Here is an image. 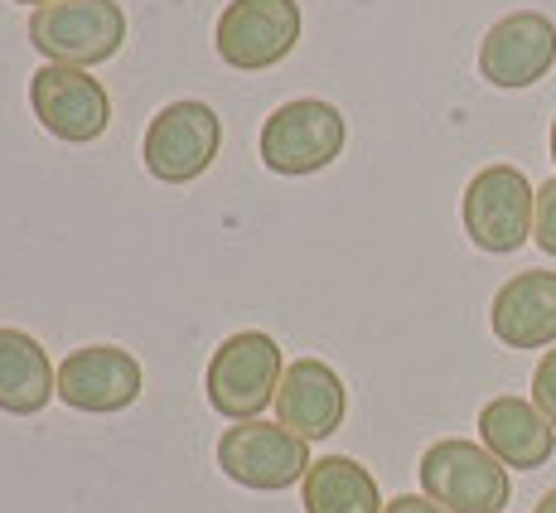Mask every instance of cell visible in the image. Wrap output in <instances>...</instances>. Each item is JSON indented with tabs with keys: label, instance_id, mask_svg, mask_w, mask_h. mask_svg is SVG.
Here are the masks:
<instances>
[{
	"label": "cell",
	"instance_id": "1",
	"mask_svg": "<svg viewBox=\"0 0 556 513\" xmlns=\"http://www.w3.org/2000/svg\"><path fill=\"white\" fill-rule=\"evenodd\" d=\"M281 345L262 329H238L213 349L208 368H203V392L208 408L223 422H256L266 408H276V388H281Z\"/></svg>",
	"mask_w": 556,
	"mask_h": 513
},
{
	"label": "cell",
	"instance_id": "2",
	"mask_svg": "<svg viewBox=\"0 0 556 513\" xmlns=\"http://www.w3.org/2000/svg\"><path fill=\"white\" fill-rule=\"evenodd\" d=\"M344 141H349V122L334 102L295 98V102H281L262 122V146L256 151H262V165L271 175L301 179L334 165L344 155Z\"/></svg>",
	"mask_w": 556,
	"mask_h": 513
},
{
	"label": "cell",
	"instance_id": "3",
	"mask_svg": "<svg viewBox=\"0 0 556 513\" xmlns=\"http://www.w3.org/2000/svg\"><path fill=\"white\" fill-rule=\"evenodd\" d=\"M29 45L49 63L98 68L126 45V10L116 0H53L29 10Z\"/></svg>",
	"mask_w": 556,
	"mask_h": 513
},
{
	"label": "cell",
	"instance_id": "4",
	"mask_svg": "<svg viewBox=\"0 0 556 513\" xmlns=\"http://www.w3.org/2000/svg\"><path fill=\"white\" fill-rule=\"evenodd\" d=\"M416 475H421V495L451 513H504L513 499L508 465L459 436L426 446Z\"/></svg>",
	"mask_w": 556,
	"mask_h": 513
},
{
	"label": "cell",
	"instance_id": "5",
	"mask_svg": "<svg viewBox=\"0 0 556 513\" xmlns=\"http://www.w3.org/2000/svg\"><path fill=\"white\" fill-rule=\"evenodd\" d=\"M532 209H538V189L518 165H484L465 185L459 223L479 252L508 256L532 238Z\"/></svg>",
	"mask_w": 556,
	"mask_h": 513
},
{
	"label": "cell",
	"instance_id": "6",
	"mask_svg": "<svg viewBox=\"0 0 556 513\" xmlns=\"http://www.w3.org/2000/svg\"><path fill=\"white\" fill-rule=\"evenodd\" d=\"M218 470L242 489L256 495H281V489L301 485L309 475V441H301L295 431H286L281 422H232L218 436Z\"/></svg>",
	"mask_w": 556,
	"mask_h": 513
},
{
	"label": "cell",
	"instance_id": "7",
	"mask_svg": "<svg viewBox=\"0 0 556 513\" xmlns=\"http://www.w3.org/2000/svg\"><path fill=\"white\" fill-rule=\"evenodd\" d=\"M223 151V116L199 98H179L160 107L146 126L141 160L160 185H189Z\"/></svg>",
	"mask_w": 556,
	"mask_h": 513
},
{
	"label": "cell",
	"instance_id": "8",
	"mask_svg": "<svg viewBox=\"0 0 556 513\" xmlns=\"http://www.w3.org/2000/svg\"><path fill=\"white\" fill-rule=\"evenodd\" d=\"M301 45V0H228L213 25V49L228 68L262 73Z\"/></svg>",
	"mask_w": 556,
	"mask_h": 513
},
{
	"label": "cell",
	"instance_id": "9",
	"mask_svg": "<svg viewBox=\"0 0 556 513\" xmlns=\"http://www.w3.org/2000/svg\"><path fill=\"white\" fill-rule=\"evenodd\" d=\"M29 112L49 136L68 146H92L112 126V98L88 68L45 63L29 73Z\"/></svg>",
	"mask_w": 556,
	"mask_h": 513
},
{
	"label": "cell",
	"instance_id": "10",
	"mask_svg": "<svg viewBox=\"0 0 556 513\" xmlns=\"http://www.w3.org/2000/svg\"><path fill=\"white\" fill-rule=\"evenodd\" d=\"M556 63V25L542 10H513V15L494 20L479 45V78L489 88H532L552 73Z\"/></svg>",
	"mask_w": 556,
	"mask_h": 513
},
{
	"label": "cell",
	"instance_id": "11",
	"mask_svg": "<svg viewBox=\"0 0 556 513\" xmlns=\"http://www.w3.org/2000/svg\"><path fill=\"white\" fill-rule=\"evenodd\" d=\"M146 388V368L122 345H83L59 363V402L73 412H126Z\"/></svg>",
	"mask_w": 556,
	"mask_h": 513
},
{
	"label": "cell",
	"instance_id": "12",
	"mask_svg": "<svg viewBox=\"0 0 556 513\" xmlns=\"http://www.w3.org/2000/svg\"><path fill=\"white\" fill-rule=\"evenodd\" d=\"M349 416V388L339 368L325 359H295L286 363L281 388H276V422L295 431L301 441H329Z\"/></svg>",
	"mask_w": 556,
	"mask_h": 513
},
{
	"label": "cell",
	"instance_id": "13",
	"mask_svg": "<svg viewBox=\"0 0 556 513\" xmlns=\"http://www.w3.org/2000/svg\"><path fill=\"white\" fill-rule=\"evenodd\" d=\"M489 329L504 349H556V272H518L494 291Z\"/></svg>",
	"mask_w": 556,
	"mask_h": 513
},
{
	"label": "cell",
	"instance_id": "14",
	"mask_svg": "<svg viewBox=\"0 0 556 513\" xmlns=\"http://www.w3.org/2000/svg\"><path fill=\"white\" fill-rule=\"evenodd\" d=\"M479 446L508 470H542L556 455V426L532 408V398H494L479 408Z\"/></svg>",
	"mask_w": 556,
	"mask_h": 513
},
{
	"label": "cell",
	"instance_id": "15",
	"mask_svg": "<svg viewBox=\"0 0 556 513\" xmlns=\"http://www.w3.org/2000/svg\"><path fill=\"white\" fill-rule=\"evenodd\" d=\"M59 398V368L49 363L45 345L25 329L0 325V412L35 416Z\"/></svg>",
	"mask_w": 556,
	"mask_h": 513
},
{
	"label": "cell",
	"instance_id": "16",
	"mask_svg": "<svg viewBox=\"0 0 556 513\" xmlns=\"http://www.w3.org/2000/svg\"><path fill=\"white\" fill-rule=\"evenodd\" d=\"M301 504L305 513H382L378 479L368 465H358L354 455H325L309 465L301 479Z\"/></svg>",
	"mask_w": 556,
	"mask_h": 513
},
{
	"label": "cell",
	"instance_id": "17",
	"mask_svg": "<svg viewBox=\"0 0 556 513\" xmlns=\"http://www.w3.org/2000/svg\"><path fill=\"white\" fill-rule=\"evenodd\" d=\"M532 242L547 256H556V179L538 185V209H532Z\"/></svg>",
	"mask_w": 556,
	"mask_h": 513
},
{
	"label": "cell",
	"instance_id": "18",
	"mask_svg": "<svg viewBox=\"0 0 556 513\" xmlns=\"http://www.w3.org/2000/svg\"><path fill=\"white\" fill-rule=\"evenodd\" d=\"M532 408L556 426V349H547L542 363L532 368Z\"/></svg>",
	"mask_w": 556,
	"mask_h": 513
},
{
	"label": "cell",
	"instance_id": "19",
	"mask_svg": "<svg viewBox=\"0 0 556 513\" xmlns=\"http://www.w3.org/2000/svg\"><path fill=\"white\" fill-rule=\"evenodd\" d=\"M382 513H451V509H441L435 499H426V495H397V499H388V509Z\"/></svg>",
	"mask_w": 556,
	"mask_h": 513
},
{
	"label": "cell",
	"instance_id": "20",
	"mask_svg": "<svg viewBox=\"0 0 556 513\" xmlns=\"http://www.w3.org/2000/svg\"><path fill=\"white\" fill-rule=\"evenodd\" d=\"M532 513H556V489H547V495L538 499V509H532Z\"/></svg>",
	"mask_w": 556,
	"mask_h": 513
},
{
	"label": "cell",
	"instance_id": "21",
	"mask_svg": "<svg viewBox=\"0 0 556 513\" xmlns=\"http://www.w3.org/2000/svg\"><path fill=\"white\" fill-rule=\"evenodd\" d=\"M547 146H552V165H556V116H552V136H547Z\"/></svg>",
	"mask_w": 556,
	"mask_h": 513
},
{
	"label": "cell",
	"instance_id": "22",
	"mask_svg": "<svg viewBox=\"0 0 556 513\" xmlns=\"http://www.w3.org/2000/svg\"><path fill=\"white\" fill-rule=\"evenodd\" d=\"M15 5H29V10H39V5H53V0H15Z\"/></svg>",
	"mask_w": 556,
	"mask_h": 513
}]
</instances>
